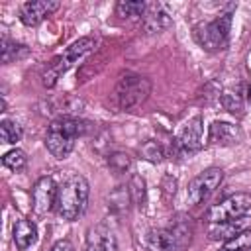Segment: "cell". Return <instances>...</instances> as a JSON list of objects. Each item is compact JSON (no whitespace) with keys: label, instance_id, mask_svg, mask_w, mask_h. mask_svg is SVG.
Here are the masks:
<instances>
[{"label":"cell","instance_id":"obj_1","mask_svg":"<svg viewBox=\"0 0 251 251\" xmlns=\"http://www.w3.org/2000/svg\"><path fill=\"white\" fill-rule=\"evenodd\" d=\"M90 129V122H84L75 116H61L49 124L45 133V147L55 159H65L73 153L76 139L86 135Z\"/></svg>","mask_w":251,"mask_h":251},{"label":"cell","instance_id":"obj_2","mask_svg":"<svg viewBox=\"0 0 251 251\" xmlns=\"http://www.w3.org/2000/svg\"><path fill=\"white\" fill-rule=\"evenodd\" d=\"M90 184L82 175H69L57 188L55 212L59 218L67 222L78 220L88 206Z\"/></svg>","mask_w":251,"mask_h":251},{"label":"cell","instance_id":"obj_3","mask_svg":"<svg viewBox=\"0 0 251 251\" xmlns=\"http://www.w3.org/2000/svg\"><path fill=\"white\" fill-rule=\"evenodd\" d=\"M94 43H96V39L94 37H80V39H76L75 43H71L61 55H57V57H53L45 67H43V71H41V84L45 86V88H53L55 84H57V80L80 59V57H84L86 53H90L92 49H94Z\"/></svg>","mask_w":251,"mask_h":251},{"label":"cell","instance_id":"obj_4","mask_svg":"<svg viewBox=\"0 0 251 251\" xmlns=\"http://www.w3.org/2000/svg\"><path fill=\"white\" fill-rule=\"evenodd\" d=\"M149 94H151V80L135 73L122 75L114 88V100L118 108L126 112L139 108L149 98Z\"/></svg>","mask_w":251,"mask_h":251},{"label":"cell","instance_id":"obj_5","mask_svg":"<svg viewBox=\"0 0 251 251\" xmlns=\"http://www.w3.org/2000/svg\"><path fill=\"white\" fill-rule=\"evenodd\" d=\"M190 222L176 220L171 227L151 229L147 235V247L149 251H184V247L190 243Z\"/></svg>","mask_w":251,"mask_h":251},{"label":"cell","instance_id":"obj_6","mask_svg":"<svg viewBox=\"0 0 251 251\" xmlns=\"http://www.w3.org/2000/svg\"><path fill=\"white\" fill-rule=\"evenodd\" d=\"M229 29H231V12H226L214 18L212 22L196 25L194 37L200 43V47H204L206 51H220L227 45Z\"/></svg>","mask_w":251,"mask_h":251},{"label":"cell","instance_id":"obj_7","mask_svg":"<svg viewBox=\"0 0 251 251\" xmlns=\"http://www.w3.org/2000/svg\"><path fill=\"white\" fill-rule=\"evenodd\" d=\"M249 210H251V194H247V192H235V194H229L227 198L220 200L218 204H214L206 212V220L210 224L239 220V218H245Z\"/></svg>","mask_w":251,"mask_h":251},{"label":"cell","instance_id":"obj_8","mask_svg":"<svg viewBox=\"0 0 251 251\" xmlns=\"http://www.w3.org/2000/svg\"><path fill=\"white\" fill-rule=\"evenodd\" d=\"M222 180H224V171L220 167H210V169L202 171L188 182V188H186L188 202L194 206L206 202L212 196V192L222 184Z\"/></svg>","mask_w":251,"mask_h":251},{"label":"cell","instance_id":"obj_9","mask_svg":"<svg viewBox=\"0 0 251 251\" xmlns=\"http://www.w3.org/2000/svg\"><path fill=\"white\" fill-rule=\"evenodd\" d=\"M202 131H204V126H202V118L200 116H194L190 118L176 139H173V151L176 155H192L196 151L202 149Z\"/></svg>","mask_w":251,"mask_h":251},{"label":"cell","instance_id":"obj_10","mask_svg":"<svg viewBox=\"0 0 251 251\" xmlns=\"http://www.w3.org/2000/svg\"><path fill=\"white\" fill-rule=\"evenodd\" d=\"M57 184L53 180V176L45 175L39 176L31 188V210L35 216H45L55 208L57 202Z\"/></svg>","mask_w":251,"mask_h":251},{"label":"cell","instance_id":"obj_11","mask_svg":"<svg viewBox=\"0 0 251 251\" xmlns=\"http://www.w3.org/2000/svg\"><path fill=\"white\" fill-rule=\"evenodd\" d=\"M59 8H61V4L55 2V0H31V2H24L20 6V20H22L24 25L33 27V25H39L47 16H51Z\"/></svg>","mask_w":251,"mask_h":251},{"label":"cell","instance_id":"obj_12","mask_svg":"<svg viewBox=\"0 0 251 251\" xmlns=\"http://www.w3.org/2000/svg\"><path fill=\"white\" fill-rule=\"evenodd\" d=\"M84 251H118V239L106 224H94L86 229Z\"/></svg>","mask_w":251,"mask_h":251},{"label":"cell","instance_id":"obj_13","mask_svg":"<svg viewBox=\"0 0 251 251\" xmlns=\"http://www.w3.org/2000/svg\"><path fill=\"white\" fill-rule=\"evenodd\" d=\"M141 25L145 29V33H161L171 25V12L167 8V4L161 2H153L147 4V10L141 18Z\"/></svg>","mask_w":251,"mask_h":251},{"label":"cell","instance_id":"obj_14","mask_svg":"<svg viewBox=\"0 0 251 251\" xmlns=\"http://www.w3.org/2000/svg\"><path fill=\"white\" fill-rule=\"evenodd\" d=\"M243 139V131L239 126L229 122H214L208 131V141L214 145H235Z\"/></svg>","mask_w":251,"mask_h":251},{"label":"cell","instance_id":"obj_15","mask_svg":"<svg viewBox=\"0 0 251 251\" xmlns=\"http://www.w3.org/2000/svg\"><path fill=\"white\" fill-rule=\"evenodd\" d=\"M12 237H14L16 249L18 251H25L37 241V227H35V224L31 220L20 218V220H16V224L12 227Z\"/></svg>","mask_w":251,"mask_h":251},{"label":"cell","instance_id":"obj_16","mask_svg":"<svg viewBox=\"0 0 251 251\" xmlns=\"http://www.w3.org/2000/svg\"><path fill=\"white\" fill-rule=\"evenodd\" d=\"M247 218H239V220H229V222H220V224H210L208 227V235L214 241H227L233 235H237L239 231H243Z\"/></svg>","mask_w":251,"mask_h":251},{"label":"cell","instance_id":"obj_17","mask_svg":"<svg viewBox=\"0 0 251 251\" xmlns=\"http://www.w3.org/2000/svg\"><path fill=\"white\" fill-rule=\"evenodd\" d=\"M29 55V47L24 45V43H18L10 37H2V43H0V61L2 65H10V63H16L20 59H25Z\"/></svg>","mask_w":251,"mask_h":251},{"label":"cell","instance_id":"obj_18","mask_svg":"<svg viewBox=\"0 0 251 251\" xmlns=\"http://www.w3.org/2000/svg\"><path fill=\"white\" fill-rule=\"evenodd\" d=\"M145 10H147V4L139 0H120L116 4V16L127 18V20H141Z\"/></svg>","mask_w":251,"mask_h":251},{"label":"cell","instance_id":"obj_19","mask_svg":"<svg viewBox=\"0 0 251 251\" xmlns=\"http://www.w3.org/2000/svg\"><path fill=\"white\" fill-rule=\"evenodd\" d=\"M127 190H129L131 202L141 210L145 206V202H147V186H145V180L139 175H131L129 184H127Z\"/></svg>","mask_w":251,"mask_h":251},{"label":"cell","instance_id":"obj_20","mask_svg":"<svg viewBox=\"0 0 251 251\" xmlns=\"http://www.w3.org/2000/svg\"><path fill=\"white\" fill-rule=\"evenodd\" d=\"M218 251H251V229H243L231 239L224 241Z\"/></svg>","mask_w":251,"mask_h":251},{"label":"cell","instance_id":"obj_21","mask_svg":"<svg viewBox=\"0 0 251 251\" xmlns=\"http://www.w3.org/2000/svg\"><path fill=\"white\" fill-rule=\"evenodd\" d=\"M24 135V129L20 124L12 122V120H2L0 122V139L2 143H10V145H16Z\"/></svg>","mask_w":251,"mask_h":251},{"label":"cell","instance_id":"obj_22","mask_svg":"<svg viewBox=\"0 0 251 251\" xmlns=\"http://www.w3.org/2000/svg\"><path fill=\"white\" fill-rule=\"evenodd\" d=\"M2 165L6 169H10V171L18 173V171H22L27 165V155H25V151L14 147V149H10L8 153L2 155Z\"/></svg>","mask_w":251,"mask_h":251},{"label":"cell","instance_id":"obj_23","mask_svg":"<svg viewBox=\"0 0 251 251\" xmlns=\"http://www.w3.org/2000/svg\"><path fill=\"white\" fill-rule=\"evenodd\" d=\"M139 153H141L143 159H147V161H151V163H159V161H163V159L167 157L165 147H163L159 141H155V139H147V141L139 147Z\"/></svg>","mask_w":251,"mask_h":251},{"label":"cell","instance_id":"obj_24","mask_svg":"<svg viewBox=\"0 0 251 251\" xmlns=\"http://www.w3.org/2000/svg\"><path fill=\"white\" fill-rule=\"evenodd\" d=\"M108 167L116 173V175H122L126 171L131 169V157L127 153H122V151H116L112 155H108Z\"/></svg>","mask_w":251,"mask_h":251},{"label":"cell","instance_id":"obj_25","mask_svg":"<svg viewBox=\"0 0 251 251\" xmlns=\"http://www.w3.org/2000/svg\"><path fill=\"white\" fill-rule=\"evenodd\" d=\"M222 104L231 114H237V116L243 114V100H241V94H237V92H224L222 94Z\"/></svg>","mask_w":251,"mask_h":251},{"label":"cell","instance_id":"obj_26","mask_svg":"<svg viewBox=\"0 0 251 251\" xmlns=\"http://www.w3.org/2000/svg\"><path fill=\"white\" fill-rule=\"evenodd\" d=\"M49 251H75V247H73V243L69 239H59V241H55L51 245Z\"/></svg>","mask_w":251,"mask_h":251},{"label":"cell","instance_id":"obj_27","mask_svg":"<svg viewBox=\"0 0 251 251\" xmlns=\"http://www.w3.org/2000/svg\"><path fill=\"white\" fill-rule=\"evenodd\" d=\"M247 94H249V96H247V98H249V100H251V86H249V88H247Z\"/></svg>","mask_w":251,"mask_h":251}]
</instances>
